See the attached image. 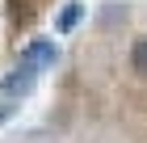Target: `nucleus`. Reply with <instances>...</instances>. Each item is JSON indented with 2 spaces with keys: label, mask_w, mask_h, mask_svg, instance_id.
<instances>
[{
  "label": "nucleus",
  "mask_w": 147,
  "mask_h": 143,
  "mask_svg": "<svg viewBox=\"0 0 147 143\" xmlns=\"http://www.w3.org/2000/svg\"><path fill=\"white\" fill-rule=\"evenodd\" d=\"M38 72H42V63L38 59H30V55H21V63L13 67L9 76H4V97H25V93H34V84H38Z\"/></svg>",
  "instance_id": "nucleus-1"
},
{
  "label": "nucleus",
  "mask_w": 147,
  "mask_h": 143,
  "mask_svg": "<svg viewBox=\"0 0 147 143\" xmlns=\"http://www.w3.org/2000/svg\"><path fill=\"white\" fill-rule=\"evenodd\" d=\"M25 55H30V59H38L42 67H55V63H59V46H55V42H34Z\"/></svg>",
  "instance_id": "nucleus-2"
},
{
  "label": "nucleus",
  "mask_w": 147,
  "mask_h": 143,
  "mask_svg": "<svg viewBox=\"0 0 147 143\" xmlns=\"http://www.w3.org/2000/svg\"><path fill=\"white\" fill-rule=\"evenodd\" d=\"M130 72L147 80V38H139V42L130 46Z\"/></svg>",
  "instance_id": "nucleus-3"
},
{
  "label": "nucleus",
  "mask_w": 147,
  "mask_h": 143,
  "mask_svg": "<svg viewBox=\"0 0 147 143\" xmlns=\"http://www.w3.org/2000/svg\"><path fill=\"white\" fill-rule=\"evenodd\" d=\"M80 13H84V9H80V4H67V9H63V17H59V30L67 34V30H71V25H76V21H80Z\"/></svg>",
  "instance_id": "nucleus-4"
},
{
  "label": "nucleus",
  "mask_w": 147,
  "mask_h": 143,
  "mask_svg": "<svg viewBox=\"0 0 147 143\" xmlns=\"http://www.w3.org/2000/svg\"><path fill=\"white\" fill-rule=\"evenodd\" d=\"M9 114H13V105H0V122H4V118H9Z\"/></svg>",
  "instance_id": "nucleus-5"
}]
</instances>
